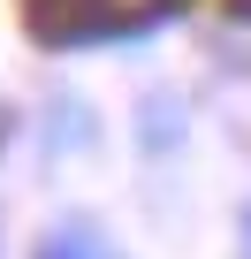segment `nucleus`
Here are the masks:
<instances>
[{"mask_svg": "<svg viewBox=\"0 0 251 259\" xmlns=\"http://www.w3.org/2000/svg\"><path fill=\"white\" fill-rule=\"evenodd\" d=\"M54 259H91V251H76V244H61V251H54Z\"/></svg>", "mask_w": 251, "mask_h": 259, "instance_id": "1", "label": "nucleus"}]
</instances>
